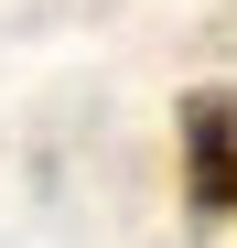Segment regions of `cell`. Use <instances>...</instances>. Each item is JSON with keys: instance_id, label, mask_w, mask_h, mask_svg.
I'll use <instances>...</instances> for the list:
<instances>
[{"instance_id": "1", "label": "cell", "mask_w": 237, "mask_h": 248, "mask_svg": "<svg viewBox=\"0 0 237 248\" xmlns=\"http://www.w3.org/2000/svg\"><path fill=\"white\" fill-rule=\"evenodd\" d=\"M183 205L194 216H237V97L226 87L183 97Z\"/></svg>"}]
</instances>
